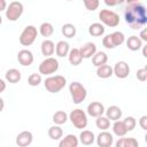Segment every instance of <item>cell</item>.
Wrapping results in <instances>:
<instances>
[{"label":"cell","instance_id":"30","mask_svg":"<svg viewBox=\"0 0 147 147\" xmlns=\"http://www.w3.org/2000/svg\"><path fill=\"white\" fill-rule=\"evenodd\" d=\"M68 119H69L68 114L64 110H57L53 115V122H54V124H57V125L65 124Z\"/></svg>","mask_w":147,"mask_h":147},{"label":"cell","instance_id":"12","mask_svg":"<svg viewBox=\"0 0 147 147\" xmlns=\"http://www.w3.org/2000/svg\"><path fill=\"white\" fill-rule=\"evenodd\" d=\"M33 134L30 131H22L16 137V145L18 147H26L32 144Z\"/></svg>","mask_w":147,"mask_h":147},{"label":"cell","instance_id":"20","mask_svg":"<svg viewBox=\"0 0 147 147\" xmlns=\"http://www.w3.org/2000/svg\"><path fill=\"white\" fill-rule=\"evenodd\" d=\"M105 113H106V116L113 122L121 119L122 117V109L118 106H110L105 110Z\"/></svg>","mask_w":147,"mask_h":147},{"label":"cell","instance_id":"13","mask_svg":"<svg viewBox=\"0 0 147 147\" xmlns=\"http://www.w3.org/2000/svg\"><path fill=\"white\" fill-rule=\"evenodd\" d=\"M87 114L92 117H98V116H101L105 114V106L99 102V101H93L91 103H88L87 106Z\"/></svg>","mask_w":147,"mask_h":147},{"label":"cell","instance_id":"43","mask_svg":"<svg viewBox=\"0 0 147 147\" xmlns=\"http://www.w3.org/2000/svg\"><path fill=\"white\" fill-rule=\"evenodd\" d=\"M6 86H7V85H6V82L0 78V93H2V92L6 90Z\"/></svg>","mask_w":147,"mask_h":147},{"label":"cell","instance_id":"26","mask_svg":"<svg viewBox=\"0 0 147 147\" xmlns=\"http://www.w3.org/2000/svg\"><path fill=\"white\" fill-rule=\"evenodd\" d=\"M92 59V63L94 67H99V65H102L105 63H107L108 61V55L105 53V52H101V51H96L94 53V55L91 57Z\"/></svg>","mask_w":147,"mask_h":147},{"label":"cell","instance_id":"48","mask_svg":"<svg viewBox=\"0 0 147 147\" xmlns=\"http://www.w3.org/2000/svg\"><path fill=\"white\" fill-rule=\"evenodd\" d=\"M68 1H72V0H68Z\"/></svg>","mask_w":147,"mask_h":147},{"label":"cell","instance_id":"15","mask_svg":"<svg viewBox=\"0 0 147 147\" xmlns=\"http://www.w3.org/2000/svg\"><path fill=\"white\" fill-rule=\"evenodd\" d=\"M79 142L84 146H90L92 145L94 141H95V136L92 131L90 130H83L79 134V138H78Z\"/></svg>","mask_w":147,"mask_h":147},{"label":"cell","instance_id":"38","mask_svg":"<svg viewBox=\"0 0 147 147\" xmlns=\"http://www.w3.org/2000/svg\"><path fill=\"white\" fill-rule=\"evenodd\" d=\"M102 45H103V47H106L107 49H113V48H115V46H114V44H113L111 38H110L109 34H107V36L103 37V39H102Z\"/></svg>","mask_w":147,"mask_h":147},{"label":"cell","instance_id":"44","mask_svg":"<svg viewBox=\"0 0 147 147\" xmlns=\"http://www.w3.org/2000/svg\"><path fill=\"white\" fill-rule=\"evenodd\" d=\"M3 108H5V101H3V99L0 96V113L3 110Z\"/></svg>","mask_w":147,"mask_h":147},{"label":"cell","instance_id":"18","mask_svg":"<svg viewBox=\"0 0 147 147\" xmlns=\"http://www.w3.org/2000/svg\"><path fill=\"white\" fill-rule=\"evenodd\" d=\"M79 145V140L75 134H67L64 138L60 139V147H77Z\"/></svg>","mask_w":147,"mask_h":147},{"label":"cell","instance_id":"11","mask_svg":"<svg viewBox=\"0 0 147 147\" xmlns=\"http://www.w3.org/2000/svg\"><path fill=\"white\" fill-rule=\"evenodd\" d=\"M33 54L31 51L29 49H21L18 53H17V61L23 67H29L33 63Z\"/></svg>","mask_w":147,"mask_h":147},{"label":"cell","instance_id":"14","mask_svg":"<svg viewBox=\"0 0 147 147\" xmlns=\"http://www.w3.org/2000/svg\"><path fill=\"white\" fill-rule=\"evenodd\" d=\"M79 52H80V55L83 59H91L94 55V53L96 52V46L94 42L88 41L79 48Z\"/></svg>","mask_w":147,"mask_h":147},{"label":"cell","instance_id":"24","mask_svg":"<svg viewBox=\"0 0 147 147\" xmlns=\"http://www.w3.org/2000/svg\"><path fill=\"white\" fill-rule=\"evenodd\" d=\"M88 33L92 37H101L105 33V25L102 23H99V22L92 23L88 26Z\"/></svg>","mask_w":147,"mask_h":147},{"label":"cell","instance_id":"41","mask_svg":"<svg viewBox=\"0 0 147 147\" xmlns=\"http://www.w3.org/2000/svg\"><path fill=\"white\" fill-rule=\"evenodd\" d=\"M139 38H140L142 41H147V29H146V28H144V29L140 31Z\"/></svg>","mask_w":147,"mask_h":147},{"label":"cell","instance_id":"10","mask_svg":"<svg viewBox=\"0 0 147 147\" xmlns=\"http://www.w3.org/2000/svg\"><path fill=\"white\" fill-rule=\"evenodd\" d=\"M95 141L99 147H110L114 144V138L110 132L105 130L98 134V137L95 138Z\"/></svg>","mask_w":147,"mask_h":147},{"label":"cell","instance_id":"4","mask_svg":"<svg viewBox=\"0 0 147 147\" xmlns=\"http://www.w3.org/2000/svg\"><path fill=\"white\" fill-rule=\"evenodd\" d=\"M100 23L109 28H116L119 24V15L110 9H101L99 13Z\"/></svg>","mask_w":147,"mask_h":147},{"label":"cell","instance_id":"2","mask_svg":"<svg viewBox=\"0 0 147 147\" xmlns=\"http://www.w3.org/2000/svg\"><path fill=\"white\" fill-rule=\"evenodd\" d=\"M65 84H67V79L61 75L49 76L44 82V86L49 93H59L62 88H64Z\"/></svg>","mask_w":147,"mask_h":147},{"label":"cell","instance_id":"16","mask_svg":"<svg viewBox=\"0 0 147 147\" xmlns=\"http://www.w3.org/2000/svg\"><path fill=\"white\" fill-rule=\"evenodd\" d=\"M40 49H41V54H42L45 57L52 56V55L55 53V44H54L52 40H49V39H45V40L41 42Z\"/></svg>","mask_w":147,"mask_h":147},{"label":"cell","instance_id":"46","mask_svg":"<svg viewBox=\"0 0 147 147\" xmlns=\"http://www.w3.org/2000/svg\"><path fill=\"white\" fill-rule=\"evenodd\" d=\"M142 55H144V57H147V51H146V46H144L142 45Z\"/></svg>","mask_w":147,"mask_h":147},{"label":"cell","instance_id":"17","mask_svg":"<svg viewBox=\"0 0 147 147\" xmlns=\"http://www.w3.org/2000/svg\"><path fill=\"white\" fill-rule=\"evenodd\" d=\"M5 78H6V80H7L8 83H10V84H16V83H18V82L21 80L22 74H21V71H20L18 69L11 68V69H9V70L6 71Z\"/></svg>","mask_w":147,"mask_h":147},{"label":"cell","instance_id":"25","mask_svg":"<svg viewBox=\"0 0 147 147\" xmlns=\"http://www.w3.org/2000/svg\"><path fill=\"white\" fill-rule=\"evenodd\" d=\"M113 132H114V134H116L117 137H124L129 131H127V129H126L124 122L117 119V121H114V124H113Z\"/></svg>","mask_w":147,"mask_h":147},{"label":"cell","instance_id":"31","mask_svg":"<svg viewBox=\"0 0 147 147\" xmlns=\"http://www.w3.org/2000/svg\"><path fill=\"white\" fill-rule=\"evenodd\" d=\"M95 125L98 129H100L101 131H105V130H108L110 127V119L107 117V116H98L95 117Z\"/></svg>","mask_w":147,"mask_h":147},{"label":"cell","instance_id":"21","mask_svg":"<svg viewBox=\"0 0 147 147\" xmlns=\"http://www.w3.org/2000/svg\"><path fill=\"white\" fill-rule=\"evenodd\" d=\"M69 51H70V46L67 41L64 40H60L56 45H55V53L59 57H64V56H68L69 54Z\"/></svg>","mask_w":147,"mask_h":147},{"label":"cell","instance_id":"27","mask_svg":"<svg viewBox=\"0 0 147 147\" xmlns=\"http://www.w3.org/2000/svg\"><path fill=\"white\" fill-rule=\"evenodd\" d=\"M116 147H138L139 142L134 138H121L115 142Z\"/></svg>","mask_w":147,"mask_h":147},{"label":"cell","instance_id":"8","mask_svg":"<svg viewBox=\"0 0 147 147\" xmlns=\"http://www.w3.org/2000/svg\"><path fill=\"white\" fill-rule=\"evenodd\" d=\"M6 17L10 22H16L24 11V6L20 1H11L6 8Z\"/></svg>","mask_w":147,"mask_h":147},{"label":"cell","instance_id":"33","mask_svg":"<svg viewBox=\"0 0 147 147\" xmlns=\"http://www.w3.org/2000/svg\"><path fill=\"white\" fill-rule=\"evenodd\" d=\"M109 36H110L111 41H113V44H114L115 47L122 45V44L125 41V36H124V33L121 32V31H115V32L110 33Z\"/></svg>","mask_w":147,"mask_h":147},{"label":"cell","instance_id":"5","mask_svg":"<svg viewBox=\"0 0 147 147\" xmlns=\"http://www.w3.org/2000/svg\"><path fill=\"white\" fill-rule=\"evenodd\" d=\"M71 124L79 130H83L87 126V115L83 109H74L71 110V113L68 115Z\"/></svg>","mask_w":147,"mask_h":147},{"label":"cell","instance_id":"35","mask_svg":"<svg viewBox=\"0 0 147 147\" xmlns=\"http://www.w3.org/2000/svg\"><path fill=\"white\" fill-rule=\"evenodd\" d=\"M83 3L85 8L90 11H94L100 6V0H83Z\"/></svg>","mask_w":147,"mask_h":147},{"label":"cell","instance_id":"34","mask_svg":"<svg viewBox=\"0 0 147 147\" xmlns=\"http://www.w3.org/2000/svg\"><path fill=\"white\" fill-rule=\"evenodd\" d=\"M41 82H42V78L40 74H31L28 78V84L30 86H38L40 85Z\"/></svg>","mask_w":147,"mask_h":147},{"label":"cell","instance_id":"39","mask_svg":"<svg viewBox=\"0 0 147 147\" xmlns=\"http://www.w3.org/2000/svg\"><path fill=\"white\" fill-rule=\"evenodd\" d=\"M106 6L108 7H115V6H118V5H122L125 0H103Z\"/></svg>","mask_w":147,"mask_h":147},{"label":"cell","instance_id":"29","mask_svg":"<svg viewBox=\"0 0 147 147\" xmlns=\"http://www.w3.org/2000/svg\"><path fill=\"white\" fill-rule=\"evenodd\" d=\"M42 37L47 38V37H51L53 33H54V26L52 23L49 22H44L40 24L39 26V31H38Z\"/></svg>","mask_w":147,"mask_h":147},{"label":"cell","instance_id":"32","mask_svg":"<svg viewBox=\"0 0 147 147\" xmlns=\"http://www.w3.org/2000/svg\"><path fill=\"white\" fill-rule=\"evenodd\" d=\"M61 32L65 38H72L76 36V26L71 23H65L62 25Z\"/></svg>","mask_w":147,"mask_h":147},{"label":"cell","instance_id":"28","mask_svg":"<svg viewBox=\"0 0 147 147\" xmlns=\"http://www.w3.org/2000/svg\"><path fill=\"white\" fill-rule=\"evenodd\" d=\"M48 137L52 139V140H60L62 137H63V130L60 125L55 124L53 126H51L48 129Z\"/></svg>","mask_w":147,"mask_h":147},{"label":"cell","instance_id":"6","mask_svg":"<svg viewBox=\"0 0 147 147\" xmlns=\"http://www.w3.org/2000/svg\"><path fill=\"white\" fill-rule=\"evenodd\" d=\"M37 36H38V30L34 25H28L23 29V31L21 32L20 34V44L22 46H31L36 39H37Z\"/></svg>","mask_w":147,"mask_h":147},{"label":"cell","instance_id":"42","mask_svg":"<svg viewBox=\"0 0 147 147\" xmlns=\"http://www.w3.org/2000/svg\"><path fill=\"white\" fill-rule=\"evenodd\" d=\"M6 8H7V2H6V0H0V11L6 10Z\"/></svg>","mask_w":147,"mask_h":147},{"label":"cell","instance_id":"9","mask_svg":"<svg viewBox=\"0 0 147 147\" xmlns=\"http://www.w3.org/2000/svg\"><path fill=\"white\" fill-rule=\"evenodd\" d=\"M113 74L117 78L124 79L130 75V67L125 61H118L113 68Z\"/></svg>","mask_w":147,"mask_h":147},{"label":"cell","instance_id":"37","mask_svg":"<svg viewBox=\"0 0 147 147\" xmlns=\"http://www.w3.org/2000/svg\"><path fill=\"white\" fill-rule=\"evenodd\" d=\"M136 77L140 82H146V79H147V67L138 69L137 72H136Z\"/></svg>","mask_w":147,"mask_h":147},{"label":"cell","instance_id":"7","mask_svg":"<svg viewBox=\"0 0 147 147\" xmlns=\"http://www.w3.org/2000/svg\"><path fill=\"white\" fill-rule=\"evenodd\" d=\"M59 61L53 57V56H48L46 57L44 61H41V63L39 64V74L44 75V76H51L54 72H56L59 70Z\"/></svg>","mask_w":147,"mask_h":147},{"label":"cell","instance_id":"45","mask_svg":"<svg viewBox=\"0 0 147 147\" xmlns=\"http://www.w3.org/2000/svg\"><path fill=\"white\" fill-rule=\"evenodd\" d=\"M125 2H126L127 5H133V3H138L139 0H125Z\"/></svg>","mask_w":147,"mask_h":147},{"label":"cell","instance_id":"19","mask_svg":"<svg viewBox=\"0 0 147 147\" xmlns=\"http://www.w3.org/2000/svg\"><path fill=\"white\" fill-rule=\"evenodd\" d=\"M142 40L138 37V36H131L126 39V47L132 51V52H136V51H139L141 47H142Z\"/></svg>","mask_w":147,"mask_h":147},{"label":"cell","instance_id":"22","mask_svg":"<svg viewBox=\"0 0 147 147\" xmlns=\"http://www.w3.org/2000/svg\"><path fill=\"white\" fill-rule=\"evenodd\" d=\"M113 75H114V74H113V68H111L109 64L105 63V64H102V65L96 67V76H98L99 78L106 79V78L111 77Z\"/></svg>","mask_w":147,"mask_h":147},{"label":"cell","instance_id":"3","mask_svg":"<svg viewBox=\"0 0 147 147\" xmlns=\"http://www.w3.org/2000/svg\"><path fill=\"white\" fill-rule=\"evenodd\" d=\"M69 92H70V95H71L74 103H76V105L82 103L87 96V91H86L85 86H83V84H80L79 82L70 83Z\"/></svg>","mask_w":147,"mask_h":147},{"label":"cell","instance_id":"1","mask_svg":"<svg viewBox=\"0 0 147 147\" xmlns=\"http://www.w3.org/2000/svg\"><path fill=\"white\" fill-rule=\"evenodd\" d=\"M124 18L125 22L133 30H139L141 28H145V25L147 24L146 7L140 2L133 5H126V7L124 8Z\"/></svg>","mask_w":147,"mask_h":147},{"label":"cell","instance_id":"47","mask_svg":"<svg viewBox=\"0 0 147 147\" xmlns=\"http://www.w3.org/2000/svg\"><path fill=\"white\" fill-rule=\"evenodd\" d=\"M1 23H2V17H1V15H0V25H1Z\"/></svg>","mask_w":147,"mask_h":147},{"label":"cell","instance_id":"36","mask_svg":"<svg viewBox=\"0 0 147 147\" xmlns=\"http://www.w3.org/2000/svg\"><path fill=\"white\" fill-rule=\"evenodd\" d=\"M123 122H124V124H125V126H126V129H127L129 132H130V131H133V130L136 129V126H137V121H136V118H134L133 116H127V117H125V118L123 119Z\"/></svg>","mask_w":147,"mask_h":147},{"label":"cell","instance_id":"40","mask_svg":"<svg viewBox=\"0 0 147 147\" xmlns=\"http://www.w3.org/2000/svg\"><path fill=\"white\" fill-rule=\"evenodd\" d=\"M139 125H140V127L142 129V130H147V116L146 115H144V116H141L140 117V119H139Z\"/></svg>","mask_w":147,"mask_h":147},{"label":"cell","instance_id":"23","mask_svg":"<svg viewBox=\"0 0 147 147\" xmlns=\"http://www.w3.org/2000/svg\"><path fill=\"white\" fill-rule=\"evenodd\" d=\"M68 59H69V62L71 65H79L83 61V57L80 55V52H79V48H72L69 51V54H68Z\"/></svg>","mask_w":147,"mask_h":147}]
</instances>
